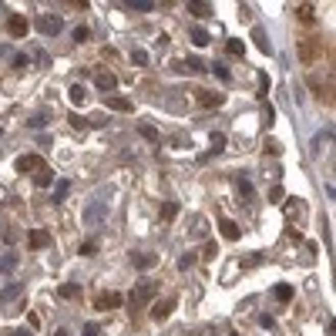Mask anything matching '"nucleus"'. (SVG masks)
Here are the masks:
<instances>
[{
  "label": "nucleus",
  "instance_id": "1",
  "mask_svg": "<svg viewBox=\"0 0 336 336\" xmlns=\"http://www.w3.org/2000/svg\"><path fill=\"white\" fill-rule=\"evenodd\" d=\"M155 296H158V286H155V282H138V289H131V296H128L131 313H135V309H141L145 303H152Z\"/></svg>",
  "mask_w": 336,
  "mask_h": 336
},
{
  "label": "nucleus",
  "instance_id": "2",
  "mask_svg": "<svg viewBox=\"0 0 336 336\" xmlns=\"http://www.w3.org/2000/svg\"><path fill=\"white\" fill-rule=\"evenodd\" d=\"M61 27H64V20L57 14H44V17H37V31L44 34V37H57L61 34Z\"/></svg>",
  "mask_w": 336,
  "mask_h": 336
},
{
  "label": "nucleus",
  "instance_id": "3",
  "mask_svg": "<svg viewBox=\"0 0 336 336\" xmlns=\"http://www.w3.org/2000/svg\"><path fill=\"white\" fill-rule=\"evenodd\" d=\"M104 215H108V202H91V205L84 208L81 222H84V225H98V222H104Z\"/></svg>",
  "mask_w": 336,
  "mask_h": 336
},
{
  "label": "nucleus",
  "instance_id": "4",
  "mask_svg": "<svg viewBox=\"0 0 336 336\" xmlns=\"http://www.w3.org/2000/svg\"><path fill=\"white\" fill-rule=\"evenodd\" d=\"M7 31H10V37H27V31H31V24H27V17H10Z\"/></svg>",
  "mask_w": 336,
  "mask_h": 336
},
{
  "label": "nucleus",
  "instance_id": "5",
  "mask_svg": "<svg viewBox=\"0 0 336 336\" xmlns=\"http://www.w3.org/2000/svg\"><path fill=\"white\" fill-rule=\"evenodd\" d=\"M195 101H199L202 108H219V104H222V94H215V91H195Z\"/></svg>",
  "mask_w": 336,
  "mask_h": 336
},
{
  "label": "nucleus",
  "instance_id": "6",
  "mask_svg": "<svg viewBox=\"0 0 336 336\" xmlns=\"http://www.w3.org/2000/svg\"><path fill=\"white\" fill-rule=\"evenodd\" d=\"M121 303H125V296H121V293H104V296L98 299V309H118Z\"/></svg>",
  "mask_w": 336,
  "mask_h": 336
},
{
  "label": "nucleus",
  "instance_id": "7",
  "mask_svg": "<svg viewBox=\"0 0 336 336\" xmlns=\"http://www.w3.org/2000/svg\"><path fill=\"white\" fill-rule=\"evenodd\" d=\"M37 168H44L37 155H20L17 158V172H37Z\"/></svg>",
  "mask_w": 336,
  "mask_h": 336
},
{
  "label": "nucleus",
  "instance_id": "8",
  "mask_svg": "<svg viewBox=\"0 0 336 336\" xmlns=\"http://www.w3.org/2000/svg\"><path fill=\"white\" fill-rule=\"evenodd\" d=\"M104 104H108L111 111H131V101L128 98H118V94H104Z\"/></svg>",
  "mask_w": 336,
  "mask_h": 336
},
{
  "label": "nucleus",
  "instance_id": "9",
  "mask_svg": "<svg viewBox=\"0 0 336 336\" xmlns=\"http://www.w3.org/2000/svg\"><path fill=\"white\" fill-rule=\"evenodd\" d=\"M31 246L34 249H47L51 246V232H47V229H34V232H31Z\"/></svg>",
  "mask_w": 336,
  "mask_h": 336
},
{
  "label": "nucleus",
  "instance_id": "10",
  "mask_svg": "<svg viewBox=\"0 0 336 336\" xmlns=\"http://www.w3.org/2000/svg\"><path fill=\"white\" fill-rule=\"evenodd\" d=\"M172 306H175V299H165V303H155V306H152V316H155V320H168V313H172Z\"/></svg>",
  "mask_w": 336,
  "mask_h": 336
},
{
  "label": "nucleus",
  "instance_id": "11",
  "mask_svg": "<svg viewBox=\"0 0 336 336\" xmlns=\"http://www.w3.org/2000/svg\"><path fill=\"white\" fill-rule=\"evenodd\" d=\"M34 185H40V188L54 185V172H51V168H37V175H34Z\"/></svg>",
  "mask_w": 336,
  "mask_h": 336
},
{
  "label": "nucleus",
  "instance_id": "12",
  "mask_svg": "<svg viewBox=\"0 0 336 336\" xmlns=\"http://www.w3.org/2000/svg\"><path fill=\"white\" fill-rule=\"evenodd\" d=\"M138 135L145 138V141H158V128H155V125H148V121H141V125H138Z\"/></svg>",
  "mask_w": 336,
  "mask_h": 336
},
{
  "label": "nucleus",
  "instance_id": "13",
  "mask_svg": "<svg viewBox=\"0 0 336 336\" xmlns=\"http://www.w3.org/2000/svg\"><path fill=\"white\" fill-rule=\"evenodd\" d=\"M94 81H98V88H101V91H114V84H118V78H114V74H108V71H101Z\"/></svg>",
  "mask_w": 336,
  "mask_h": 336
},
{
  "label": "nucleus",
  "instance_id": "14",
  "mask_svg": "<svg viewBox=\"0 0 336 336\" xmlns=\"http://www.w3.org/2000/svg\"><path fill=\"white\" fill-rule=\"evenodd\" d=\"M20 293H24V286H20V282H10V286L0 289V299H17Z\"/></svg>",
  "mask_w": 336,
  "mask_h": 336
},
{
  "label": "nucleus",
  "instance_id": "15",
  "mask_svg": "<svg viewBox=\"0 0 336 336\" xmlns=\"http://www.w3.org/2000/svg\"><path fill=\"white\" fill-rule=\"evenodd\" d=\"M131 262H135L138 269H152V266H155V256H148V252H138V256H131Z\"/></svg>",
  "mask_w": 336,
  "mask_h": 336
},
{
  "label": "nucleus",
  "instance_id": "16",
  "mask_svg": "<svg viewBox=\"0 0 336 336\" xmlns=\"http://www.w3.org/2000/svg\"><path fill=\"white\" fill-rule=\"evenodd\" d=\"M188 14H195V17H212V4H188Z\"/></svg>",
  "mask_w": 336,
  "mask_h": 336
},
{
  "label": "nucleus",
  "instance_id": "17",
  "mask_svg": "<svg viewBox=\"0 0 336 336\" xmlns=\"http://www.w3.org/2000/svg\"><path fill=\"white\" fill-rule=\"evenodd\" d=\"M192 44H195V47H205V44H208V31H205V27H195V31H192Z\"/></svg>",
  "mask_w": 336,
  "mask_h": 336
},
{
  "label": "nucleus",
  "instance_id": "18",
  "mask_svg": "<svg viewBox=\"0 0 336 336\" xmlns=\"http://www.w3.org/2000/svg\"><path fill=\"white\" fill-rule=\"evenodd\" d=\"M17 269V256L7 252V256H0V272H14Z\"/></svg>",
  "mask_w": 336,
  "mask_h": 336
},
{
  "label": "nucleus",
  "instance_id": "19",
  "mask_svg": "<svg viewBox=\"0 0 336 336\" xmlns=\"http://www.w3.org/2000/svg\"><path fill=\"white\" fill-rule=\"evenodd\" d=\"M235 188H239V195H242V199H252V185H249V178H235Z\"/></svg>",
  "mask_w": 336,
  "mask_h": 336
},
{
  "label": "nucleus",
  "instance_id": "20",
  "mask_svg": "<svg viewBox=\"0 0 336 336\" xmlns=\"http://www.w3.org/2000/svg\"><path fill=\"white\" fill-rule=\"evenodd\" d=\"M252 40L259 44V51H266V54H269V40H266V31H262V27H256V31H252Z\"/></svg>",
  "mask_w": 336,
  "mask_h": 336
},
{
  "label": "nucleus",
  "instance_id": "21",
  "mask_svg": "<svg viewBox=\"0 0 336 336\" xmlns=\"http://www.w3.org/2000/svg\"><path fill=\"white\" fill-rule=\"evenodd\" d=\"M67 94H71V101H74V104H84V101H88V91L81 88V84H74V88L67 91Z\"/></svg>",
  "mask_w": 336,
  "mask_h": 336
},
{
  "label": "nucleus",
  "instance_id": "22",
  "mask_svg": "<svg viewBox=\"0 0 336 336\" xmlns=\"http://www.w3.org/2000/svg\"><path fill=\"white\" fill-rule=\"evenodd\" d=\"M222 235H225V239H239V225L225 219V222H222Z\"/></svg>",
  "mask_w": 336,
  "mask_h": 336
},
{
  "label": "nucleus",
  "instance_id": "23",
  "mask_svg": "<svg viewBox=\"0 0 336 336\" xmlns=\"http://www.w3.org/2000/svg\"><path fill=\"white\" fill-rule=\"evenodd\" d=\"M128 7L131 10H141V14H148V10H155L152 0H128Z\"/></svg>",
  "mask_w": 336,
  "mask_h": 336
},
{
  "label": "nucleus",
  "instance_id": "24",
  "mask_svg": "<svg viewBox=\"0 0 336 336\" xmlns=\"http://www.w3.org/2000/svg\"><path fill=\"white\" fill-rule=\"evenodd\" d=\"M276 299H279V303H289V299H293V286H286V282L276 286Z\"/></svg>",
  "mask_w": 336,
  "mask_h": 336
},
{
  "label": "nucleus",
  "instance_id": "25",
  "mask_svg": "<svg viewBox=\"0 0 336 336\" xmlns=\"http://www.w3.org/2000/svg\"><path fill=\"white\" fill-rule=\"evenodd\" d=\"M61 296H64V299H78V296H81V286L67 282V286H61Z\"/></svg>",
  "mask_w": 336,
  "mask_h": 336
},
{
  "label": "nucleus",
  "instance_id": "26",
  "mask_svg": "<svg viewBox=\"0 0 336 336\" xmlns=\"http://www.w3.org/2000/svg\"><path fill=\"white\" fill-rule=\"evenodd\" d=\"M131 61H135V64H138V67H145V64H148V51H141V47H135V51H131Z\"/></svg>",
  "mask_w": 336,
  "mask_h": 336
},
{
  "label": "nucleus",
  "instance_id": "27",
  "mask_svg": "<svg viewBox=\"0 0 336 336\" xmlns=\"http://www.w3.org/2000/svg\"><path fill=\"white\" fill-rule=\"evenodd\" d=\"M296 14H299V20H306V24H313V17H316L309 4H299V10H296Z\"/></svg>",
  "mask_w": 336,
  "mask_h": 336
},
{
  "label": "nucleus",
  "instance_id": "28",
  "mask_svg": "<svg viewBox=\"0 0 336 336\" xmlns=\"http://www.w3.org/2000/svg\"><path fill=\"white\" fill-rule=\"evenodd\" d=\"M229 54L242 57V54H246V44H242V40H229Z\"/></svg>",
  "mask_w": 336,
  "mask_h": 336
},
{
  "label": "nucleus",
  "instance_id": "29",
  "mask_svg": "<svg viewBox=\"0 0 336 336\" xmlns=\"http://www.w3.org/2000/svg\"><path fill=\"white\" fill-rule=\"evenodd\" d=\"M67 188H71V182H64V178H61V182H57V188H54V202H61L67 195Z\"/></svg>",
  "mask_w": 336,
  "mask_h": 336
},
{
  "label": "nucleus",
  "instance_id": "30",
  "mask_svg": "<svg viewBox=\"0 0 336 336\" xmlns=\"http://www.w3.org/2000/svg\"><path fill=\"white\" fill-rule=\"evenodd\" d=\"M195 266V252H185L182 259H178V269H192Z\"/></svg>",
  "mask_w": 336,
  "mask_h": 336
},
{
  "label": "nucleus",
  "instance_id": "31",
  "mask_svg": "<svg viewBox=\"0 0 336 336\" xmlns=\"http://www.w3.org/2000/svg\"><path fill=\"white\" fill-rule=\"evenodd\" d=\"M88 27H84V24H78V27H74V40H78V44H84V40H88Z\"/></svg>",
  "mask_w": 336,
  "mask_h": 336
},
{
  "label": "nucleus",
  "instance_id": "32",
  "mask_svg": "<svg viewBox=\"0 0 336 336\" xmlns=\"http://www.w3.org/2000/svg\"><path fill=\"white\" fill-rule=\"evenodd\" d=\"M175 215H178V205H175V202H168V205L161 208V219H175Z\"/></svg>",
  "mask_w": 336,
  "mask_h": 336
},
{
  "label": "nucleus",
  "instance_id": "33",
  "mask_svg": "<svg viewBox=\"0 0 336 336\" xmlns=\"http://www.w3.org/2000/svg\"><path fill=\"white\" fill-rule=\"evenodd\" d=\"M222 145H225V135H222V131H212V148H215V152H219Z\"/></svg>",
  "mask_w": 336,
  "mask_h": 336
},
{
  "label": "nucleus",
  "instance_id": "34",
  "mask_svg": "<svg viewBox=\"0 0 336 336\" xmlns=\"http://www.w3.org/2000/svg\"><path fill=\"white\" fill-rule=\"evenodd\" d=\"M212 71H215L222 81H229V67H225V64H219V61H215V64H212Z\"/></svg>",
  "mask_w": 336,
  "mask_h": 336
},
{
  "label": "nucleus",
  "instance_id": "35",
  "mask_svg": "<svg viewBox=\"0 0 336 336\" xmlns=\"http://www.w3.org/2000/svg\"><path fill=\"white\" fill-rule=\"evenodd\" d=\"M14 67H27V54H14V61H10Z\"/></svg>",
  "mask_w": 336,
  "mask_h": 336
},
{
  "label": "nucleus",
  "instance_id": "36",
  "mask_svg": "<svg viewBox=\"0 0 336 336\" xmlns=\"http://www.w3.org/2000/svg\"><path fill=\"white\" fill-rule=\"evenodd\" d=\"M34 57H37V64H40V67H47V64H51V57L44 54V51H37V54H34Z\"/></svg>",
  "mask_w": 336,
  "mask_h": 336
},
{
  "label": "nucleus",
  "instance_id": "37",
  "mask_svg": "<svg viewBox=\"0 0 336 336\" xmlns=\"http://www.w3.org/2000/svg\"><path fill=\"white\" fill-rule=\"evenodd\" d=\"M259 323H262V326H266V329H272V326H276V320H272L269 313H266V316H259Z\"/></svg>",
  "mask_w": 336,
  "mask_h": 336
},
{
  "label": "nucleus",
  "instance_id": "38",
  "mask_svg": "<svg viewBox=\"0 0 336 336\" xmlns=\"http://www.w3.org/2000/svg\"><path fill=\"white\" fill-rule=\"evenodd\" d=\"M71 125H74V128H84V125H88V121L81 118V114H71Z\"/></svg>",
  "mask_w": 336,
  "mask_h": 336
},
{
  "label": "nucleus",
  "instance_id": "39",
  "mask_svg": "<svg viewBox=\"0 0 336 336\" xmlns=\"http://www.w3.org/2000/svg\"><path fill=\"white\" fill-rule=\"evenodd\" d=\"M84 336H98V323H88V326H84Z\"/></svg>",
  "mask_w": 336,
  "mask_h": 336
},
{
  "label": "nucleus",
  "instance_id": "40",
  "mask_svg": "<svg viewBox=\"0 0 336 336\" xmlns=\"http://www.w3.org/2000/svg\"><path fill=\"white\" fill-rule=\"evenodd\" d=\"M10 336H27V329H17V333H10Z\"/></svg>",
  "mask_w": 336,
  "mask_h": 336
},
{
  "label": "nucleus",
  "instance_id": "41",
  "mask_svg": "<svg viewBox=\"0 0 336 336\" xmlns=\"http://www.w3.org/2000/svg\"><path fill=\"white\" fill-rule=\"evenodd\" d=\"M57 336H71V333H67V329H61V333H57Z\"/></svg>",
  "mask_w": 336,
  "mask_h": 336
},
{
  "label": "nucleus",
  "instance_id": "42",
  "mask_svg": "<svg viewBox=\"0 0 336 336\" xmlns=\"http://www.w3.org/2000/svg\"><path fill=\"white\" fill-rule=\"evenodd\" d=\"M229 336H235V333H229Z\"/></svg>",
  "mask_w": 336,
  "mask_h": 336
}]
</instances>
